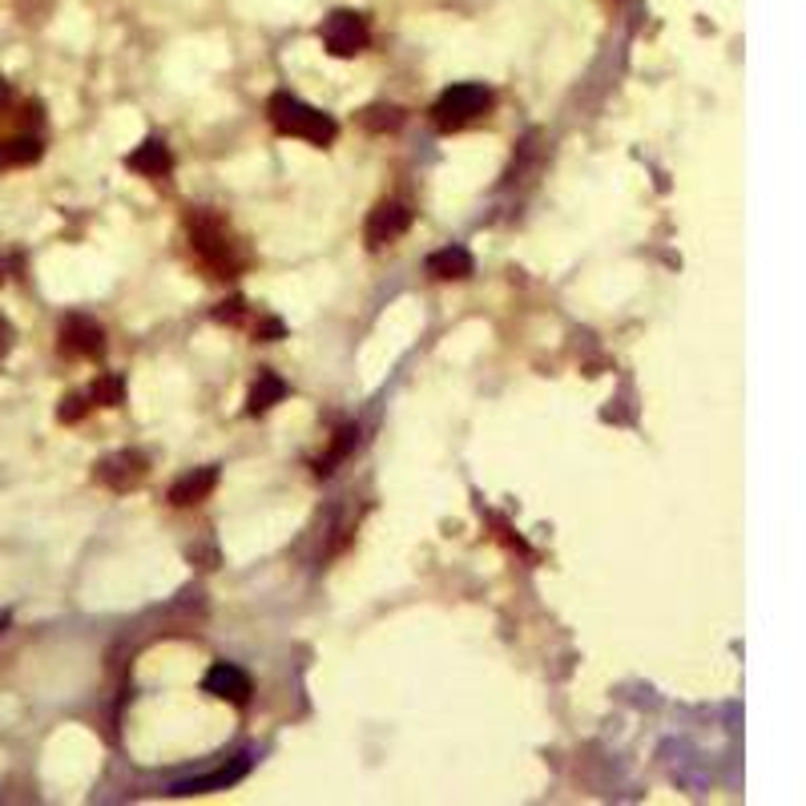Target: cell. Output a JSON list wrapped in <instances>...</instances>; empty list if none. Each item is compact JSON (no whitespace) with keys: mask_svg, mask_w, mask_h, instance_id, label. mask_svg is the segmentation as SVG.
Here are the masks:
<instances>
[{"mask_svg":"<svg viewBox=\"0 0 806 806\" xmlns=\"http://www.w3.org/2000/svg\"><path fill=\"white\" fill-rule=\"evenodd\" d=\"M41 158V141L21 134V138H4L0 141V170H17V166H32Z\"/></svg>","mask_w":806,"mask_h":806,"instance_id":"obj_15","label":"cell"},{"mask_svg":"<svg viewBox=\"0 0 806 806\" xmlns=\"http://www.w3.org/2000/svg\"><path fill=\"white\" fill-rule=\"evenodd\" d=\"M427 275L444 278V283H460V278L472 275V255L464 246H444V250L427 255Z\"/></svg>","mask_w":806,"mask_h":806,"instance_id":"obj_12","label":"cell"},{"mask_svg":"<svg viewBox=\"0 0 806 806\" xmlns=\"http://www.w3.org/2000/svg\"><path fill=\"white\" fill-rule=\"evenodd\" d=\"M149 476V460L134 448H121L114 456H106L101 464L94 468V480L97 484H106L109 492H134L141 489V480Z\"/></svg>","mask_w":806,"mask_h":806,"instance_id":"obj_6","label":"cell"},{"mask_svg":"<svg viewBox=\"0 0 806 806\" xmlns=\"http://www.w3.org/2000/svg\"><path fill=\"white\" fill-rule=\"evenodd\" d=\"M4 629H9V613H0V633H4Z\"/></svg>","mask_w":806,"mask_h":806,"instance_id":"obj_23","label":"cell"},{"mask_svg":"<svg viewBox=\"0 0 806 806\" xmlns=\"http://www.w3.org/2000/svg\"><path fill=\"white\" fill-rule=\"evenodd\" d=\"M214 318H218V323H230V327H238V323L246 318V298L234 295V298H226V303H218V307H214Z\"/></svg>","mask_w":806,"mask_h":806,"instance_id":"obj_19","label":"cell"},{"mask_svg":"<svg viewBox=\"0 0 806 806\" xmlns=\"http://www.w3.org/2000/svg\"><path fill=\"white\" fill-rule=\"evenodd\" d=\"M121 400H126L121 375H97L94 387H89V403H97V407H121Z\"/></svg>","mask_w":806,"mask_h":806,"instance_id":"obj_17","label":"cell"},{"mask_svg":"<svg viewBox=\"0 0 806 806\" xmlns=\"http://www.w3.org/2000/svg\"><path fill=\"white\" fill-rule=\"evenodd\" d=\"M250 335H255V343H275V340H283V323L271 318V315H263L255 327H250Z\"/></svg>","mask_w":806,"mask_h":806,"instance_id":"obj_20","label":"cell"},{"mask_svg":"<svg viewBox=\"0 0 806 806\" xmlns=\"http://www.w3.org/2000/svg\"><path fill=\"white\" fill-rule=\"evenodd\" d=\"M190 246L198 263L210 271L214 278H234L246 266V250L243 243L230 234V226L218 218V214L202 210L198 218H190Z\"/></svg>","mask_w":806,"mask_h":806,"instance_id":"obj_1","label":"cell"},{"mask_svg":"<svg viewBox=\"0 0 806 806\" xmlns=\"http://www.w3.org/2000/svg\"><path fill=\"white\" fill-rule=\"evenodd\" d=\"M4 101H9V86L0 81V109H4Z\"/></svg>","mask_w":806,"mask_h":806,"instance_id":"obj_22","label":"cell"},{"mask_svg":"<svg viewBox=\"0 0 806 806\" xmlns=\"http://www.w3.org/2000/svg\"><path fill=\"white\" fill-rule=\"evenodd\" d=\"M318 37H323V45H327L331 57H355L372 45L367 17H363V12H351V9L331 12L327 21H323V29H318Z\"/></svg>","mask_w":806,"mask_h":806,"instance_id":"obj_4","label":"cell"},{"mask_svg":"<svg viewBox=\"0 0 806 806\" xmlns=\"http://www.w3.org/2000/svg\"><path fill=\"white\" fill-rule=\"evenodd\" d=\"M57 347L73 360H97V355H106V331L86 315H69L57 327Z\"/></svg>","mask_w":806,"mask_h":806,"instance_id":"obj_7","label":"cell"},{"mask_svg":"<svg viewBox=\"0 0 806 806\" xmlns=\"http://www.w3.org/2000/svg\"><path fill=\"white\" fill-rule=\"evenodd\" d=\"M126 166H129V170L146 174V178H166V174L174 170V154H170V146H166L161 138H149V141H141L134 154H129Z\"/></svg>","mask_w":806,"mask_h":806,"instance_id":"obj_10","label":"cell"},{"mask_svg":"<svg viewBox=\"0 0 806 806\" xmlns=\"http://www.w3.org/2000/svg\"><path fill=\"white\" fill-rule=\"evenodd\" d=\"M250 770V754H243V758H234V766H223V770H214V775L206 778H190V783H178L170 790V795H210V790H226V786H234L238 778Z\"/></svg>","mask_w":806,"mask_h":806,"instance_id":"obj_11","label":"cell"},{"mask_svg":"<svg viewBox=\"0 0 806 806\" xmlns=\"http://www.w3.org/2000/svg\"><path fill=\"white\" fill-rule=\"evenodd\" d=\"M403 109L400 106H372V109H363L360 114V121H363V129H372V134H395V129L403 126Z\"/></svg>","mask_w":806,"mask_h":806,"instance_id":"obj_16","label":"cell"},{"mask_svg":"<svg viewBox=\"0 0 806 806\" xmlns=\"http://www.w3.org/2000/svg\"><path fill=\"white\" fill-rule=\"evenodd\" d=\"M0 283H4V258H0Z\"/></svg>","mask_w":806,"mask_h":806,"instance_id":"obj_24","label":"cell"},{"mask_svg":"<svg viewBox=\"0 0 806 806\" xmlns=\"http://www.w3.org/2000/svg\"><path fill=\"white\" fill-rule=\"evenodd\" d=\"M89 407H94L89 395H65L61 407H57V420H61V424H77V420H86Z\"/></svg>","mask_w":806,"mask_h":806,"instance_id":"obj_18","label":"cell"},{"mask_svg":"<svg viewBox=\"0 0 806 806\" xmlns=\"http://www.w3.org/2000/svg\"><path fill=\"white\" fill-rule=\"evenodd\" d=\"M266 117H271V126L278 134H287V138H303L311 146H331V141L340 138V121L323 109L307 106L303 97L295 94H275L266 101Z\"/></svg>","mask_w":806,"mask_h":806,"instance_id":"obj_2","label":"cell"},{"mask_svg":"<svg viewBox=\"0 0 806 806\" xmlns=\"http://www.w3.org/2000/svg\"><path fill=\"white\" fill-rule=\"evenodd\" d=\"M202 690L210 694V698L230 701V706H246L250 701V678L238 666H230V661H214L206 669V678H202Z\"/></svg>","mask_w":806,"mask_h":806,"instance_id":"obj_8","label":"cell"},{"mask_svg":"<svg viewBox=\"0 0 806 806\" xmlns=\"http://www.w3.org/2000/svg\"><path fill=\"white\" fill-rule=\"evenodd\" d=\"M214 489H218V464L194 468V472H186L181 480H174L170 504L174 509H190V504H202Z\"/></svg>","mask_w":806,"mask_h":806,"instance_id":"obj_9","label":"cell"},{"mask_svg":"<svg viewBox=\"0 0 806 806\" xmlns=\"http://www.w3.org/2000/svg\"><path fill=\"white\" fill-rule=\"evenodd\" d=\"M412 206L407 202H395V198H387V202H380L372 214H367V226H363V238H367V246L372 250H383V246H392V243H400L403 234L412 230Z\"/></svg>","mask_w":806,"mask_h":806,"instance_id":"obj_5","label":"cell"},{"mask_svg":"<svg viewBox=\"0 0 806 806\" xmlns=\"http://www.w3.org/2000/svg\"><path fill=\"white\" fill-rule=\"evenodd\" d=\"M355 444H360V427H355V424H343L340 432H335V440H331L327 456L315 460V472H318V476H331V472H335V464H343V460H347L351 452H355Z\"/></svg>","mask_w":806,"mask_h":806,"instance_id":"obj_13","label":"cell"},{"mask_svg":"<svg viewBox=\"0 0 806 806\" xmlns=\"http://www.w3.org/2000/svg\"><path fill=\"white\" fill-rule=\"evenodd\" d=\"M283 400H287V383L278 380V375L263 372L255 387H250V403H246V412H250V415H266L271 407H275V403H283Z\"/></svg>","mask_w":806,"mask_h":806,"instance_id":"obj_14","label":"cell"},{"mask_svg":"<svg viewBox=\"0 0 806 806\" xmlns=\"http://www.w3.org/2000/svg\"><path fill=\"white\" fill-rule=\"evenodd\" d=\"M492 109V94L484 86H476V81H468V86H452L440 94V101L432 106V121L444 134H452V129H464L472 126L476 117H484Z\"/></svg>","mask_w":806,"mask_h":806,"instance_id":"obj_3","label":"cell"},{"mask_svg":"<svg viewBox=\"0 0 806 806\" xmlns=\"http://www.w3.org/2000/svg\"><path fill=\"white\" fill-rule=\"evenodd\" d=\"M12 340H17V331H12V323L4 315H0V363H4V355L12 351Z\"/></svg>","mask_w":806,"mask_h":806,"instance_id":"obj_21","label":"cell"}]
</instances>
